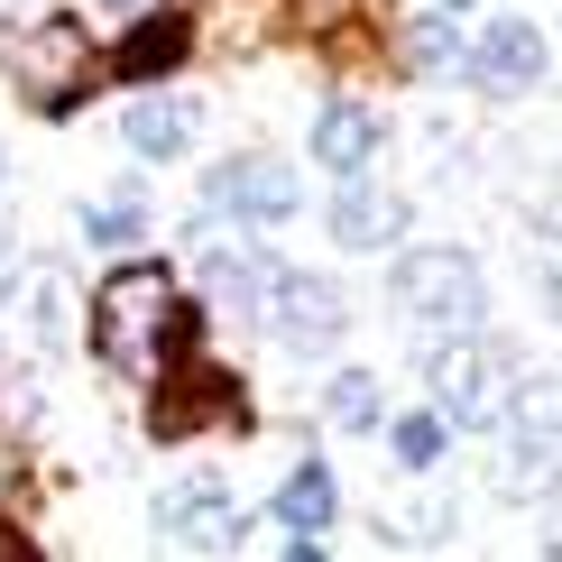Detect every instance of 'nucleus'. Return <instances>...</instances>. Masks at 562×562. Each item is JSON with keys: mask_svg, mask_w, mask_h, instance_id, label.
<instances>
[{"mask_svg": "<svg viewBox=\"0 0 562 562\" xmlns=\"http://www.w3.org/2000/svg\"><path fill=\"white\" fill-rule=\"evenodd\" d=\"M0 75L19 83V102L37 121H75V111L102 92V65L83 46V19L75 10H37V19H10L0 29Z\"/></svg>", "mask_w": 562, "mask_h": 562, "instance_id": "1", "label": "nucleus"}, {"mask_svg": "<svg viewBox=\"0 0 562 562\" xmlns=\"http://www.w3.org/2000/svg\"><path fill=\"white\" fill-rule=\"evenodd\" d=\"M167 314H176V277L157 268V259H130V268H111L102 286H92L83 341H92V360H102V369H121V379H148Z\"/></svg>", "mask_w": 562, "mask_h": 562, "instance_id": "2", "label": "nucleus"}, {"mask_svg": "<svg viewBox=\"0 0 562 562\" xmlns=\"http://www.w3.org/2000/svg\"><path fill=\"white\" fill-rule=\"evenodd\" d=\"M387 304L415 323V333H434V341H471L480 323H488V277L471 249H396V268H387Z\"/></svg>", "mask_w": 562, "mask_h": 562, "instance_id": "3", "label": "nucleus"}, {"mask_svg": "<svg viewBox=\"0 0 562 562\" xmlns=\"http://www.w3.org/2000/svg\"><path fill=\"white\" fill-rule=\"evenodd\" d=\"M425 396H434V415L452 434H498L507 425V406H517V350L507 341H434L425 350Z\"/></svg>", "mask_w": 562, "mask_h": 562, "instance_id": "4", "label": "nucleus"}, {"mask_svg": "<svg viewBox=\"0 0 562 562\" xmlns=\"http://www.w3.org/2000/svg\"><path fill=\"white\" fill-rule=\"evenodd\" d=\"M222 425H249V379L222 360H184L167 379H148V442H194V434H222Z\"/></svg>", "mask_w": 562, "mask_h": 562, "instance_id": "5", "label": "nucleus"}, {"mask_svg": "<svg viewBox=\"0 0 562 562\" xmlns=\"http://www.w3.org/2000/svg\"><path fill=\"white\" fill-rule=\"evenodd\" d=\"M507 452H498V488L507 498H553L562 488V387L553 379H517L507 406Z\"/></svg>", "mask_w": 562, "mask_h": 562, "instance_id": "6", "label": "nucleus"}, {"mask_svg": "<svg viewBox=\"0 0 562 562\" xmlns=\"http://www.w3.org/2000/svg\"><path fill=\"white\" fill-rule=\"evenodd\" d=\"M259 323L295 350V360H314V350H333V341L350 333V295L333 286V277H314V268H268Z\"/></svg>", "mask_w": 562, "mask_h": 562, "instance_id": "7", "label": "nucleus"}, {"mask_svg": "<svg viewBox=\"0 0 562 562\" xmlns=\"http://www.w3.org/2000/svg\"><path fill=\"white\" fill-rule=\"evenodd\" d=\"M194 46H203V29H194L184 0H148V10L121 29V46L102 56V75L130 83V92H157V83H176L184 65H194Z\"/></svg>", "mask_w": 562, "mask_h": 562, "instance_id": "8", "label": "nucleus"}, {"mask_svg": "<svg viewBox=\"0 0 562 562\" xmlns=\"http://www.w3.org/2000/svg\"><path fill=\"white\" fill-rule=\"evenodd\" d=\"M203 213L222 222H249V231H277L304 213V184L286 157H222V167H203Z\"/></svg>", "mask_w": 562, "mask_h": 562, "instance_id": "9", "label": "nucleus"}, {"mask_svg": "<svg viewBox=\"0 0 562 562\" xmlns=\"http://www.w3.org/2000/svg\"><path fill=\"white\" fill-rule=\"evenodd\" d=\"M544 65H553V46L535 19H488V29L471 37V56H461V75H471L488 102H517V92L544 83Z\"/></svg>", "mask_w": 562, "mask_h": 562, "instance_id": "10", "label": "nucleus"}, {"mask_svg": "<svg viewBox=\"0 0 562 562\" xmlns=\"http://www.w3.org/2000/svg\"><path fill=\"white\" fill-rule=\"evenodd\" d=\"M157 535H167L176 553H231L249 535V507L231 498L222 480H176L167 498H157Z\"/></svg>", "mask_w": 562, "mask_h": 562, "instance_id": "11", "label": "nucleus"}, {"mask_svg": "<svg viewBox=\"0 0 562 562\" xmlns=\"http://www.w3.org/2000/svg\"><path fill=\"white\" fill-rule=\"evenodd\" d=\"M0 323H10L29 350H56L75 333V314H65V268L56 259H29L19 277H0Z\"/></svg>", "mask_w": 562, "mask_h": 562, "instance_id": "12", "label": "nucleus"}, {"mask_svg": "<svg viewBox=\"0 0 562 562\" xmlns=\"http://www.w3.org/2000/svg\"><path fill=\"white\" fill-rule=\"evenodd\" d=\"M304 148H314L341 184H360L369 167H379V148H387V121H379L369 102H323V111H314V138H304Z\"/></svg>", "mask_w": 562, "mask_h": 562, "instance_id": "13", "label": "nucleus"}, {"mask_svg": "<svg viewBox=\"0 0 562 562\" xmlns=\"http://www.w3.org/2000/svg\"><path fill=\"white\" fill-rule=\"evenodd\" d=\"M333 249L350 259H369V249H406V194H387V184H341L333 194Z\"/></svg>", "mask_w": 562, "mask_h": 562, "instance_id": "14", "label": "nucleus"}, {"mask_svg": "<svg viewBox=\"0 0 562 562\" xmlns=\"http://www.w3.org/2000/svg\"><path fill=\"white\" fill-rule=\"evenodd\" d=\"M194 130H203V111L184 102V92H138V102L121 111V148L148 157V167H157V157H184Z\"/></svg>", "mask_w": 562, "mask_h": 562, "instance_id": "15", "label": "nucleus"}, {"mask_svg": "<svg viewBox=\"0 0 562 562\" xmlns=\"http://www.w3.org/2000/svg\"><path fill=\"white\" fill-rule=\"evenodd\" d=\"M333 517H341V480H333V461L304 452L286 471V488H277V526H286V544H323Z\"/></svg>", "mask_w": 562, "mask_h": 562, "instance_id": "16", "label": "nucleus"}, {"mask_svg": "<svg viewBox=\"0 0 562 562\" xmlns=\"http://www.w3.org/2000/svg\"><path fill=\"white\" fill-rule=\"evenodd\" d=\"M387 452H396V471H406V480H434L442 452H452V425H442L434 406H415V415H396V425H387Z\"/></svg>", "mask_w": 562, "mask_h": 562, "instance_id": "17", "label": "nucleus"}, {"mask_svg": "<svg viewBox=\"0 0 562 562\" xmlns=\"http://www.w3.org/2000/svg\"><path fill=\"white\" fill-rule=\"evenodd\" d=\"M461 56H471V46H461V19L425 10V19L406 29V75H415V83H442V75H461Z\"/></svg>", "mask_w": 562, "mask_h": 562, "instance_id": "18", "label": "nucleus"}, {"mask_svg": "<svg viewBox=\"0 0 562 562\" xmlns=\"http://www.w3.org/2000/svg\"><path fill=\"white\" fill-rule=\"evenodd\" d=\"M75 231H83L92 249H130V240H148V194H138V184H121V194L83 203V213H75Z\"/></svg>", "mask_w": 562, "mask_h": 562, "instance_id": "19", "label": "nucleus"}, {"mask_svg": "<svg viewBox=\"0 0 562 562\" xmlns=\"http://www.w3.org/2000/svg\"><path fill=\"white\" fill-rule=\"evenodd\" d=\"M323 425H341V434H369V425H387V387L369 379V369H341V379L323 387Z\"/></svg>", "mask_w": 562, "mask_h": 562, "instance_id": "20", "label": "nucleus"}, {"mask_svg": "<svg viewBox=\"0 0 562 562\" xmlns=\"http://www.w3.org/2000/svg\"><path fill=\"white\" fill-rule=\"evenodd\" d=\"M268 268H277V259H249V249H213V259H203V286H213V304H231V314H259Z\"/></svg>", "mask_w": 562, "mask_h": 562, "instance_id": "21", "label": "nucleus"}, {"mask_svg": "<svg viewBox=\"0 0 562 562\" xmlns=\"http://www.w3.org/2000/svg\"><path fill=\"white\" fill-rule=\"evenodd\" d=\"M461 517H452V498H387L379 507V535L387 544H442Z\"/></svg>", "mask_w": 562, "mask_h": 562, "instance_id": "22", "label": "nucleus"}, {"mask_svg": "<svg viewBox=\"0 0 562 562\" xmlns=\"http://www.w3.org/2000/svg\"><path fill=\"white\" fill-rule=\"evenodd\" d=\"M0 562H46V544H37L29 526H10V517H0Z\"/></svg>", "mask_w": 562, "mask_h": 562, "instance_id": "23", "label": "nucleus"}, {"mask_svg": "<svg viewBox=\"0 0 562 562\" xmlns=\"http://www.w3.org/2000/svg\"><path fill=\"white\" fill-rule=\"evenodd\" d=\"M544 295H553V314H562V259H553V268H544Z\"/></svg>", "mask_w": 562, "mask_h": 562, "instance_id": "24", "label": "nucleus"}, {"mask_svg": "<svg viewBox=\"0 0 562 562\" xmlns=\"http://www.w3.org/2000/svg\"><path fill=\"white\" fill-rule=\"evenodd\" d=\"M277 562H323V544H286V553H277Z\"/></svg>", "mask_w": 562, "mask_h": 562, "instance_id": "25", "label": "nucleus"}, {"mask_svg": "<svg viewBox=\"0 0 562 562\" xmlns=\"http://www.w3.org/2000/svg\"><path fill=\"white\" fill-rule=\"evenodd\" d=\"M434 10H442V19H452V10H480V0H434Z\"/></svg>", "mask_w": 562, "mask_h": 562, "instance_id": "26", "label": "nucleus"}, {"mask_svg": "<svg viewBox=\"0 0 562 562\" xmlns=\"http://www.w3.org/2000/svg\"><path fill=\"white\" fill-rule=\"evenodd\" d=\"M0 480H10V434H0Z\"/></svg>", "mask_w": 562, "mask_h": 562, "instance_id": "27", "label": "nucleus"}, {"mask_svg": "<svg viewBox=\"0 0 562 562\" xmlns=\"http://www.w3.org/2000/svg\"><path fill=\"white\" fill-rule=\"evenodd\" d=\"M0 277H10V268H0Z\"/></svg>", "mask_w": 562, "mask_h": 562, "instance_id": "28", "label": "nucleus"}]
</instances>
